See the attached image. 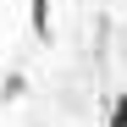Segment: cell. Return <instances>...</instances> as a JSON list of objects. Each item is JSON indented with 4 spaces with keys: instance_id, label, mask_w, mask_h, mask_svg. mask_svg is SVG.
<instances>
[{
    "instance_id": "6da1fadb",
    "label": "cell",
    "mask_w": 127,
    "mask_h": 127,
    "mask_svg": "<svg viewBox=\"0 0 127 127\" xmlns=\"http://www.w3.org/2000/svg\"><path fill=\"white\" fill-rule=\"evenodd\" d=\"M33 33L50 44V0H33Z\"/></svg>"
},
{
    "instance_id": "7a4b0ae2",
    "label": "cell",
    "mask_w": 127,
    "mask_h": 127,
    "mask_svg": "<svg viewBox=\"0 0 127 127\" xmlns=\"http://www.w3.org/2000/svg\"><path fill=\"white\" fill-rule=\"evenodd\" d=\"M111 127H127V94H122V99L111 105Z\"/></svg>"
}]
</instances>
